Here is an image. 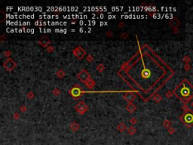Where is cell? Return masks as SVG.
Listing matches in <instances>:
<instances>
[{
  "instance_id": "1",
  "label": "cell",
  "mask_w": 193,
  "mask_h": 145,
  "mask_svg": "<svg viewBox=\"0 0 193 145\" xmlns=\"http://www.w3.org/2000/svg\"><path fill=\"white\" fill-rule=\"evenodd\" d=\"M178 95L183 100L188 101L193 98V86L187 81L183 82L178 88Z\"/></svg>"
},
{
  "instance_id": "2",
  "label": "cell",
  "mask_w": 193,
  "mask_h": 145,
  "mask_svg": "<svg viewBox=\"0 0 193 145\" xmlns=\"http://www.w3.org/2000/svg\"><path fill=\"white\" fill-rule=\"evenodd\" d=\"M48 10L50 11H76L78 9V8L77 7H48L47 8Z\"/></svg>"
},
{
  "instance_id": "3",
  "label": "cell",
  "mask_w": 193,
  "mask_h": 145,
  "mask_svg": "<svg viewBox=\"0 0 193 145\" xmlns=\"http://www.w3.org/2000/svg\"><path fill=\"white\" fill-rule=\"evenodd\" d=\"M35 24L36 26H45V25H51V26H58V25H64V26H66L67 24V23L66 22H51V21H44V22H42V21H36L35 22Z\"/></svg>"
},
{
  "instance_id": "4",
  "label": "cell",
  "mask_w": 193,
  "mask_h": 145,
  "mask_svg": "<svg viewBox=\"0 0 193 145\" xmlns=\"http://www.w3.org/2000/svg\"><path fill=\"white\" fill-rule=\"evenodd\" d=\"M183 120L187 124H192L193 123V114L191 113H187L185 114Z\"/></svg>"
},
{
  "instance_id": "5",
  "label": "cell",
  "mask_w": 193,
  "mask_h": 145,
  "mask_svg": "<svg viewBox=\"0 0 193 145\" xmlns=\"http://www.w3.org/2000/svg\"><path fill=\"white\" fill-rule=\"evenodd\" d=\"M6 23H8V25H23V26H27V25H30V22H20V21H16V22H14V21H9V20H7L6 21Z\"/></svg>"
},
{
  "instance_id": "6",
  "label": "cell",
  "mask_w": 193,
  "mask_h": 145,
  "mask_svg": "<svg viewBox=\"0 0 193 145\" xmlns=\"http://www.w3.org/2000/svg\"><path fill=\"white\" fill-rule=\"evenodd\" d=\"M41 10H42V8H38V7H36V8H34V7H21V8H18V11H41Z\"/></svg>"
},
{
  "instance_id": "7",
  "label": "cell",
  "mask_w": 193,
  "mask_h": 145,
  "mask_svg": "<svg viewBox=\"0 0 193 145\" xmlns=\"http://www.w3.org/2000/svg\"><path fill=\"white\" fill-rule=\"evenodd\" d=\"M63 17L70 19V18H80V19H86L88 18L87 15H78V14H73V15H64Z\"/></svg>"
},
{
  "instance_id": "8",
  "label": "cell",
  "mask_w": 193,
  "mask_h": 145,
  "mask_svg": "<svg viewBox=\"0 0 193 145\" xmlns=\"http://www.w3.org/2000/svg\"><path fill=\"white\" fill-rule=\"evenodd\" d=\"M39 18H41V19H42V18H45V19H51V18L58 19V16H57V15H40Z\"/></svg>"
},
{
  "instance_id": "9",
  "label": "cell",
  "mask_w": 193,
  "mask_h": 145,
  "mask_svg": "<svg viewBox=\"0 0 193 145\" xmlns=\"http://www.w3.org/2000/svg\"><path fill=\"white\" fill-rule=\"evenodd\" d=\"M54 31L57 33H67L66 30H62V29H56V30H54Z\"/></svg>"
},
{
  "instance_id": "10",
  "label": "cell",
  "mask_w": 193,
  "mask_h": 145,
  "mask_svg": "<svg viewBox=\"0 0 193 145\" xmlns=\"http://www.w3.org/2000/svg\"><path fill=\"white\" fill-rule=\"evenodd\" d=\"M40 32L42 33V32H43V33H51V29H40Z\"/></svg>"
},
{
  "instance_id": "11",
  "label": "cell",
  "mask_w": 193,
  "mask_h": 145,
  "mask_svg": "<svg viewBox=\"0 0 193 145\" xmlns=\"http://www.w3.org/2000/svg\"><path fill=\"white\" fill-rule=\"evenodd\" d=\"M123 9V8L122 7V8H116V7H113L112 8V10L113 11H120V10H122Z\"/></svg>"
},
{
  "instance_id": "12",
  "label": "cell",
  "mask_w": 193,
  "mask_h": 145,
  "mask_svg": "<svg viewBox=\"0 0 193 145\" xmlns=\"http://www.w3.org/2000/svg\"><path fill=\"white\" fill-rule=\"evenodd\" d=\"M100 26H103V25H107V23H106V22H100Z\"/></svg>"
},
{
  "instance_id": "13",
  "label": "cell",
  "mask_w": 193,
  "mask_h": 145,
  "mask_svg": "<svg viewBox=\"0 0 193 145\" xmlns=\"http://www.w3.org/2000/svg\"><path fill=\"white\" fill-rule=\"evenodd\" d=\"M116 15H113V16H112V15H109V19H112V18H116Z\"/></svg>"
},
{
  "instance_id": "14",
  "label": "cell",
  "mask_w": 193,
  "mask_h": 145,
  "mask_svg": "<svg viewBox=\"0 0 193 145\" xmlns=\"http://www.w3.org/2000/svg\"><path fill=\"white\" fill-rule=\"evenodd\" d=\"M192 107H193V102L192 103Z\"/></svg>"
}]
</instances>
